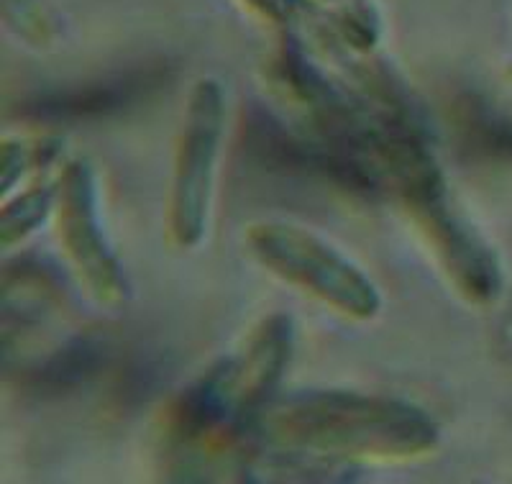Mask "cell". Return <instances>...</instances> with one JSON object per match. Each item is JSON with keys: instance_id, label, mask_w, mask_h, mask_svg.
I'll return each mask as SVG.
<instances>
[{"instance_id": "cell-3", "label": "cell", "mask_w": 512, "mask_h": 484, "mask_svg": "<svg viewBox=\"0 0 512 484\" xmlns=\"http://www.w3.org/2000/svg\"><path fill=\"white\" fill-rule=\"evenodd\" d=\"M244 244L251 259L262 264L269 275L344 318L372 321L382 310V295L367 272L308 228L285 221H262L246 231Z\"/></svg>"}, {"instance_id": "cell-7", "label": "cell", "mask_w": 512, "mask_h": 484, "mask_svg": "<svg viewBox=\"0 0 512 484\" xmlns=\"http://www.w3.org/2000/svg\"><path fill=\"white\" fill-rule=\"evenodd\" d=\"M57 187L59 182L52 187H31L29 193L18 198V208L6 203V208H3V241L8 246L16 239H24L29 231H34L47 218L52 205H57Z\"/></svg>"}, {"instance_id": "cell-5", "label": "cell", "mask_w": 512, "mask_h": 484, "mask_svg": "<svg viewBox=\"0 0 512 484\" xmlns=\"http://www.w3.org/2000/svg\"><path fill=\"white\" fill-rule=\"evenodd\" d=\"M57 223L64 251L85 287L100 303L123 300L126 277L100 223L95 172L85 159L67 164L59 177Z\"/></svg>"}, {"instance_id": "cell-4", "label": "cell", "mask_w": 512, "mask_h": 484, "mask_svg": "<svg viewBox=\"0 0 512 484\" xmlns=\"http://www.w3.org/2000/svg\"><path fill=\"white\" fill-rule=\"evenodd\" d=\"M223 131L226 100L221 85L216 80H200L182 113L172 167L169 234L180 249L200 246L208 231Z\"/></svg>"}, {"instance_id": "cell-1", "label": "cell", "mask_w": 512, "mask_h": 484, "mask_svg": "<svg viewBox=\"0 0 512 484\" xmlns=\"http://www.w3.org/2000/svg\"><path fill=\"white\" fill-rule=\"evenodd\" d=\"M274 441L318 454L415 459L438 444V426L423 408L397 397L356 390H308L272 405Z\"/></svg>"}, {"instance_id": "cell-2", "label": "cell", "mask_w": 512, "mask_h": 484, "mask_svg": "<svg viewBox=\"0 0 512 484\" xmlns=\"http://www.w3.org/2000/svg\"><path fill=\"white\" fill-rule=\"evenodd\" d=\"M384 175L395 182L402 205L456 290L472 300H487L497 290L495 262L456 210L454 198L446 190L433 157L425 152L423 141L402 146Z\"/></svg>"}, {"instance_id": "cell-6", "label": "cell", "mask_w": 512, "mask_h": 484, "mask_svg": "<svg viewBox=\"0 0 512 484\" xmlns=\"http://www.w3.org/2000/svg\"><path fill=\"white\" fill-rule=\"evenodd\" d=\"M162 70H139L131 75L113 77V80L93 82L82 88H67L62 93L39 95L24 105V113L34 118H52V121H90V118L111 116L126 108H134L141 100L157 93L164 82Z\"/></svg>"}]
</instances>
